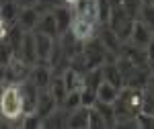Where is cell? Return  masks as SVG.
<instances>
[{
	"mask_svg": "<svg viewBox=\"0 0 154 129\" xmlns=\"http://www.w3.org/2000/svg\"><path fill=\"white\" fill-rule=\"evenodd\" d=\"M97 31H99V23L95 21H91V19H86L82 14H74V19H72V25H70V33L78 41H91L93 37H97Z\"/></svg>",
	"mask_w": 154,
	"mask_h": 129,
	"instance_id": "7a4b0ae2",
	"label": "cell"
},
{
	"mask_svg": "<svg viewBox=\"0 0 154 129\" xmlns=\"http://www.w3.org/2000/svg\"><path fill=\"white\" fill-rule=\"evenodd\" d=\"M109 4H111V8H117L123 4V0H109Z\"/></svg>",
	"mask_w": 154,
	"mask_h": 129,
	"instance_id": "83f0119b",
	"label": "cell"
},
{
	"mask_svg": "<svg viewBox=\"0 0 154 129\" xmlns=\"http://www.w3.org/2000/svg\"><path fill=\"white\" fill-rule=\"evenodd\" d=\"M148 86L154 88V72H150V78H148Z\"/></svg>",
	"mask_w": 154,
	"mask_h": 129,
	"instance_id": "f1b7e54d",
	"label": "cell"
},
{
	"mask_svg": "<svg viewBox=\"0 0 154 129\" xmlns=\"http://www.w3.org/2000/svg\"><path fill=\"white\" fill-rule=\"evenodd\" d=\"M144 4H154V0H142Z\"/></svg>",
	"mask_w": 154,
	"mask_h": 129,
	"instance_id": "f546056e",
	"label": "cell"
},
{
	"mask_svg": "<svg viewBox=\"0 0 154 129\" xmlns=\"http://www.w3.org/2000/svg\"><path fill=\"white\" fill-rule=\"evenodd\" d=\"M51 78H54V70L49 68V64H41V62H37L35 66H31L29 80L35 84L39 90H48Z\"/></svg>",
	"mask_w": 154,
	"mask_h": 129,
	"instance_id": "277c9868",
	"label": "cell"
},
{
	"mask_svg": "<svg viewBox=\"0 0 154 129\" xmlns=\"http://www.w3.org/2000/svg\"><path fill=\"white\" fill-rule=\"evenodd\" d=\"M82 78H84V72L76 70V68H72V66L64 68V72H62V80L66 84L68 92H70V90H80V88H82V82H84Z\"/></svg>",
	"mask_w": 154,
	"mask_h": 129,
	"instance_id": "4fadbf2b",
	"label": "cell"
},
{
	"mask_svg": "<svg viewBox=\"0 0 154 129\" xmlns=\"http://www.w3.org/2000/svg\"><path fill=\"white\" fill-rule=\"evenodd\" d=\"M51 12H54V16H56V25H58V31L60 35H64L66 31H70V25H72V19H74V12H72L70 6H66V4H56L54 8H51Z\"/></svg>",
	"mask_w": 154,
	"mask_h": 129,
	"instance_id": "9c48e42d",
	"label": "cell"
},
{
	"mask_svg": "<svg viewBox=\"0 0 154 129\" xmlns=\"http://www.w3.org/2000/svg\"><path fill=\"white\" fill-rule=\"evenodd\" d=\"M138 19H140L144 25H148V27L154 31V4H144Z\"/></svg>",
	"mask_w": 154,
	"mask_h": 129,
	"instance_id": "44dd1931",
	"label": "cell"
},
{
	"mask_svg": "<svg viewBox=\"0 0 154 129\" xmlns=\"http://www.w3.org/2000/svg\"><path fill=\"white\" fill-rule=\"evenodd\" d=\"M29 72H31V66L23 62L19 56H14L11 59V64L6 66V84H19L29 78Z\"/></svg>",
	"mask_w": 154,
	"mask_h": 129,
	"instance_id": "3957f363",
	"label": "cell"
},
{
	"mask_svg": "<svg viewBox=\"0 0 154 129\" xmlns=\"http://www.w3.org/2000/svg\"><path fill=\"white\" fill-rule=\"evenodd\" d=\"M35 33V49H37V62L41 64H48L49 58H51V51L56 47V41L54 37L45 35V33H39V31H33Z\"/></svg>",
	"mask_w": 154,
	"mask_h": 129,
	"instance_id": "5b68a950",
	"label": "cell"
},
{
	"mask_svg": "<svg viewBox=\"0 0 154 129\" xmlns=\"http://www.w3.org/2000/svg\"><path fill=\"white\" fill-rule=\"evenodd\" d=\"M56 109H58V103H56V98L51 96V92H49V90H41V92H39L37 106H35V113L41 119H45L48 115H51Z\"/></svg>",
	"mask_w": 154,
	"mask_h": 129,
	"instance_id": "7c38bea8",
	"label": "cell"
},
{
	"mask_svg": "<svg viewBox=\"0 0 154 129\" xmlns=\"http://www.w3.org/2000/svg\"><path fill=\"white\" fill-rule=\"evenodd\" d=\"M41 0H19V4L21 6H37Z\"/></svg>",
	"mask_w": 154,
	"mask_h": 129,
	"instance_id": "484cf974",
	"label": "cell"
},
{
	"mask_svg": "<svg viewBox=\"0 0 154 129\" xmlns=\"http://www.w3.org/2000/svg\"><path fill=\"white\" fill-rule=\"evenodd\" d=\"M154 39V31L148 27V25H144L140 19H136V23H134V29H131V37H130V43L138 47H148V43Z\"/></svg>",
	"mask_w": 154,
	"mask_h": 129,
	"instance_id": "ba28073f",
	"label": "cell"
},
{
	"mask_svg": "<svg viewBox=\"0 0 154 129\" xmlns=\"http://www.w3.org/2000/svg\"><path fill=\"white\" fill-rule=\"evenodd\" d=\"M97 103V90L88 88V86H82L80 88V105L82 106H93Z\"/></svg>",
	"mask_w": 154,
	"mask_h": 129,
	"instance_id": "7402d4cb",
	"label": "cell"
},
{
	"mask_svg": "<svg viewBox=\"0 0 154 129\" xmlns=\"http://www.w3.org/2000/svg\"><path fill=\"white\" fill-rule=\"evenodd\" d=\"M35 31L45 33V35L58 39V37H60V31H58V25H56V16H54V12H51V10L41 12V16H39V21H37Z\"/></svg>",
	"mask_w": 154,
	"mask_h": 129,
	"instance_id": "8fae6325",
	"label": "cell"
},
{
	"mask_svg": "<svg viewBox=\"0 0 154 129\" xmlns=\"http://www.w3.org/2000/svg\"><path fill=\"white\" fill-rule=\"evenodd\" d=\"M48 90L51 92V96L56 98V103L58 106L64 103V98H66V94H68V88H66V84L62 80V74H54V78H51V82H49Z\"/></svg>",
	"mask_w": 154,
	"mask_h": 129,
	"instance_id": "2e32d148",
	"label": "cell"
},
{
	"mask_svg": "<svg viewBox=\"0 0 154 129\" xmlns=\"http://www.w3.org/2000/svg\"><path fill=\"white\" fill-rule=\"evenodd\" d=\"M88 127H93V129L107 127V123H105V119H103V115L97 111L95 106H91V111H88Z\"/></svg>",
	"mask_w": 154,
	"mask_h": 129,
	"instance_id": "603a6c76",
	"label": "cell"
},
{
	"mask_svg": "<svg viewBox=\"0 0 154 129\" xmlns=\"http://www.w3.org/2000/svg\"><path fill=\"white\" fill-rule=\"evenodd\" d=\"M39 16H41L39 4H37V6H21L19 16H17V25H19L23 31H35Z\"/></svg>",
	"mask_w": 154,
	"mask_h": 129,
	"instance_id": "52a82bcc",
	"label": "cell"
},
{
	"mask_svg": "<svg viewBox=\"0 0 154 129\" xmlns=\"http://www.w3.org/2000/svg\"><path fill=\"white\" fill-rule=\"evenodd\" d=\"M11 27H12V25L8 23V21H4V19L0 16V41L8 37V31H11Z\"/></svg>",
	"mask_w": 154,
	"mask_h": 129,
	"instance_id": "cb8c5ba5",
	"label": "cell"
},
{
	"mask_svg": "<svg viewBox=\"0 0 154 129\" xmlns=\"http://www.w3.org/2000/svg\"><path fill=\"white\" fill-rule=\"evenodd\" d=\"M123 10L130 14L131 19H138L140 16V10H142V6H144V2L142 0H123Z\"/></svg>",
	"mask_w": 154,
	"mask_h": 129,
	"instance_id": "d6986e66",
	"label": "cell"
},
{
	"mask_svg": "<svg viewBox=\"0 0 154 129\" xmlns=\"http://www.w3.org/2000/svg\"><path fill=\"white\" fill-rule=\"evenodd\" d=\"M103 80L111 82L113 86H117L119 90L125 86L123 74L119 72V68H117V64H115V62H105V64H103Z\"/></svg>",
	"mask_w": 154,
	"mask_h": 129,
	"instance_id": "5bb4252c",
	"label": "cell"
},
{
	"mask_svg": "<svg viewBox=\"0 0 154 129\" xmlns=\"http://www.w3.org/2000/svg\"><path fill=\"white\" fill-rule=\"evenodd\" d=\"M2 84H6V66L4 64H0V86Z\"/></svg>",
	"mask_w": 154,
	"mask_h": 129,
	"instance_id": "d4e9b609",
	"label": "cell"
},
{
	"mask_svg": "<svg viewBox=\"0 0 154 129\" xmlns=\"http://www.w3.org/2000/svg\"><path fill=\"white\" fill-rule=\"evenodd\" d=\"M2 121H4V117H2V111H0V123H2Z\"/></svg>",
	"mask_w": 154,
	"mask_h": 129,
	"instance_id": "4dcf8cb0",
	"label": "cell"
},
{
	"mask_svg": "<svg viewBox=\"0 0 154 129\" xmlns=\"http://www.w3.org/2000/svg\"><path fill=\"white\" fill-rule=\"evenodd\" d=\"M0 2H2V0H0Z\"/></svg>",
	"mask_w": 154,
	"mask_h": 129,
	"instance_id": "d6a6232c",
	"label": "cell"
},
{
	"mask_svg": "<svg viewBox=\"0 0 154 129\" xmlns=\"http://www.w3.org/2000/svg\"><path fill=\"white\" fill-rule=\"evenodd\" d=\"M60 106H62L66 113H70V111H74V109H78V106H80V90H70V92L66 94L64 103H62Z\"/></svg>",
	"mask_w": 154,
	"mask_h": 129,
	"instance_id": "ac0fdd59",
	"label": "cell"
},
{
	"mask_svg": "<svg viewBox=\"0 0 154 129\" xmlns=\"http://www.w3.org/2000/svg\"><path fill=\"white\" fill-rule=\"evenodd\" d=\"M19 10H21V4H19L17 0H2V2H0V16H2L4 21H8L11 25L17 23Z\"/></svg>",
	"mask_w": 154,
	"mask_h": 129,
	"instance_id": "e0dca14e",
	"label": "cell"
},
{
	"mask_svg": "<svg viewBox=\"0 0 154 129\" xmlns=\"http://www.w3.org/2000/svg\"><path fill=\"white\" fill-rule=\"evenodd\" d=\"M0 111L4 123L11 125H21V119L25 115V105H23V94L19 84H4L0 90Z\"/></svg>",
	"mask_w": 154,
	"mask_h": 129,
	"instance_id": "6da1fadb",
	"label": "cell"
},
{
	"mask_svg": "<svg viewBox=\"0 0 154 129\" xmlns=\"http://www.w3.org/2000/svg\"><path fill=\"white\" fill-rule=\"evenodd\" d=\"M88 111L91 106H78L66 115V127L68 129H88Z\"/></svg>",
	"mask_w": 154,
	"mask_h": 129,
	"instance_id": "30bf717a",
	"label": "cell"
},
{
	"mask_svg": "<svg viewBox=\"0 0 154 129\" xmlns=\"http://www.w3.org/2000/svg\"><path fill=\"white\" fill-rule=\"evenodd\" d=\"M17 2H19V0H17Z\"/></svg>",
	"mask_w": 154,
	"mask_h": 129,
	"instance_id": "1f68e13d",
	"label": "cell"
},
{
	"mask_svg": "<svg viewBox=\"0 0 154 129\" xmlns=\"http://www.w3.org/2000/svg\"><path fill=\"white\" fill-rule=\"evenodd\" d=\"M17 56L27 62L29 66H35L37 64V49H35V33L33 31H25L23 41H21V47L17 51Z\"/></svg>",
	"mask_w": 154,
	"mask_h": 129,
	"instance_id": "8992f818",
	"label": "cell"
},
{
	"mask_svg": "<svg viewBox=\"0 0 154 129\" xmlns=\"http://www.w3.org/2000/svg\"><path fill=\"white\" fill-rule=\"evenodd\" d=\"M119 96V88L117 86H113L111 82H107V80H103V82L97 86V100H101V103H115Z\"/></svg>",
	"mask_w": 154,
	"mask_h": 129,
	"instance_id": "9a60e30c",
	"label": "cell"
},
{
	"mask_svg": "<svg viewBox=\"0 0 154 129\" xmlns=\"http://www.w3.org/2000/svg\"><path fill=\"white\" fill-rule=\"evenodd\" d=\"M12 58H14V49L11 47V43H8L6 39H2V41H0V64L8 66Z\"/></svg>",
	"mask_w": 154,
	"mask_h": 129,
	"instance_id": "ffe728a7",
	"label": "cell"
},
{
	"mask_svg": "<svg viewBox=\"0 0 154 129\" xmlns=\"http://www.w3.org/2000/svg\"><path fill=\"white\" fill-rule=\"evenodd\" d=\"M62 4H66V6H70V8H74V6L78 4V0H62Z\"/></svg>",
	"mask_w": 154,
	"mask_h": 129,
	"instance_id": "4316f807",
	"label": "cell"
}]
</instances>
